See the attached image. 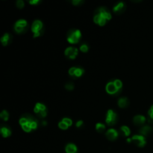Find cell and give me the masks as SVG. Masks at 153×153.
<instances>
[{
  "label": "cell",
  "instance_id": "obj_19",
  "mask_svg": "<svg viewBox=\"0 0 153 153\" xmlns=\"http://www.w3.org/2000/svg\"><path fill=\"white\" fill-rule=\"evenodd\" d=\"M0 131H1V134H2V136L4 137H9V136H10V134H11V131H10V129L6 126H1Z\"/></svg>",
  "mask_w": 153,
  "mask_h": 153
},
{
  "label": "cell",
  "instance_id": "obj_33",
  "mask_svg": "<svg viewBox=\"0 0 153 153\" xmlns=\"http://www.w3.org/2000/svg\"><path fill=\"white\" fill-rule=\"evenodd\" d=\"M40 2V0H31L29 1V3L31 4H37Z\"/></svg>",
  "mask_w": 153,
  "mask_h": 153
},
{
  "label": "cell",
  "instance_id": "obj_26",
  "mask_svg": "<svg viewBox=\"0 0 153 153\" xmlns=\"http://www.w3.org/2000/svg\"><path fill=\"white\" fill-rule=\"evenodd\" d=\"M58 127H59L60 128H61V129H67V128H68V125H67V124H66L64 122H63L62 120L61 121V122L59 123H58Z\"/></svg>",
  "mask_w": 153,
  "mask_h": 153
},
{
  "label": "cell",
  "instance_id": "obj_35",
  "mask_svg": "<svg viewBox=\"0 0 153 153\" xmlns=\"http://www.w3.org/2000/svg\"><path fill=\"white\" fill-rule=\"evenodd\" d=\"M127 142H128V143H129V142H131V138L127 139Z\"/></svg>",
  "mask_w": 153,
  "mask_h": 153
},
{
  "label": "cell",
  "instance_id": "obj_20",
  "mask_svg": "<svg viewBox=\"0 0 153 153\" xmlns=\"http://www.w3.org/2000/svg\"><path fill=\"white\" fill-rule=\"evenodd\" d=\"M120 131L122 132V134H123L126 137H128V136L130 135L131 134V130L126 126H123L120 127Z\"/></svg>",
  "mask_w": 153,
  "mask_h": 153
},
{
  "label": "cell",
  "instance_id": "obj_22",
  "mask_svg": "<svg viewBox=\"0 0 153 153\" xmlns=\"http://www.w3.org/2000/svg\"><path fill=\"white\" fill-rule=\"evenodd\" d=\"M84 73V70L81 67H76V71H75V74L73 77H80V76H82V74Z\"/></svg>",
  "mask_w": 153,
  "mask_h": 153
},
{
  "label": "cell",
  "instance_id": "obj_28",
  "mask_svg": "<svg viewBox=\"0 0 153 153\" xmlns=\"http://www.w3.org/2000/svg\"><path fill=\"white\" fill-rule=\"evenodd\" d=\"M16 5L18 8H22L25 6V3H24V1H22V0H17L16 1Z\"/></svg>",
  "mask_w": 153,
  "mask_h": 153
},
{
  "label": "cell",
  "instance_id": "obj_31",
  "mask_svg": "<svg viewBox=\"0 0 153 153\" xmlns=\"http://www.w3.org/2000/svg\"><path fill=\"white\" fill-rule=\"evenodd\" d=\"M83 2V0H73V1H72V3H73L74 5H79V4H82Z\"/></svg>",
  "mask_w": 153,
  "mask_h": 153
},
{
  "label": "cell",
  "instance_id": "obj_15",
  "mask_svg": "<svg viewBox=\"0 0 153 153\" xmlns=\"http://www.w3.org/2000/svg\"><path fill=\"white\" fill-rule=\"evenodd\" d=\"M12 37L10 34L8 33H5V34H3L2 37H1L0 40H1V43L3 46H7L9 43L11 42Z\"/></svg>",
  "mask_w": 153,
  "mask_h": 153
},
{
  "label": "cell",
  "instance_id": "obj_34",
  "mask_svg": "<svg viewBox=\"0 0 153 153\" xmlns=\"http://www.w3.org/2000/svg\"><path fill=\"white\" fill-rule=\"evenodd\" d=\"M83 121L82 120H79L77 123H76V127H78V128H79V127L82 126V125H83Z\"/></svg>",
  "mask_w": 153,
  "mask_h": 153
},
{
  "label": "cell",
  "instance_id": "obj_7",
  "mask_svg": "<svg viewBox=\"0 0 153 153\" xmlns=\"http://www.w3.org/2000/svg\"><path fill=\"white\" fill-rule=\"evenodd\" d=\"M131 142L134 143L136 146L139 147H143L146 145V140L145 139L144 136L143 135H134L131 137Z\"/></svg>",
  "mask_w": 153,
  "mask_h": 153
},
{
  "label": "cell",
  "instance_id": "obj_24",
  "mask_svg": "<svg viewBox=\"0 0 153 153\" xmlns=\"http://www.w3.org/2000/svg\"><path fill=\"white\" fill-rule=\"evenodd\" d=\"M114 84H115V85H116L117 88L120 91L121 88H122V87H123L122 82H121L120 79H115V80H114Z\"/></svg>",
  "mask_w": 153,
  "mask_h": 153
},
{
  "label": "cell",
  "instance_id": "obj_21",
  "mask_svg": "<svg viewBox=\"0 0 153 153\" xmlns=\"http://www.w3.org/2000/svg\"><path fill=\"white\" fill-rule=\"evenodd\" d=\"M0 117L4 121H7L9 118V114L6 110H3L0 114Z\"/></svg>",
  "mask_w": 153,
  "mask_h": 153
},
{
  "label": "cell",
  "instance_id": "obj_11",
  "mask_svg": "<svg viewBox=\"0 0 153 153\" xmlns=\"http://www.w3.org/2000/svg\"><path fill=\"white\" fill-rule=\"evenodd\" d=\"M119 133L114 128H110L106 131V136H107L108 139L110 140H114L117 138Z\"/></svg>",
  "mask_w": 153,
  "mask_h": 153
},
{
  "label": "cell",
  "instance_id": "obj_17",
  "mask_svg": "<svg viewBox=\"0 0 153 153\" xmlns=\"http://www.w3.org/2000/svg\"><path fill=\"white\" fill-rule=\"evenodd\" d=\"M152 131V128L149 126H144L141 127V128L140 129V133L141 134V135H148V134H150Z\"/></svg>",
  "mask_w": 153,
  "mask_h": 153
},
{
  "label": "cell",
  "instance_id": "obj_14",
  "mask_svg": "<svg viewBox=\"0 0 153 153\" xmlns=\"http://www.w3.org/2000/svg\"><path fill=\"white\" fill-rule=\"evenodd\" d=\"M125 9H126L125 3L123 2V1H120V2H118L117 4H115V5L114 6L113 10L116 13H120L123 12L124 10H125Z\"/></svg>",
  "mask_w": 153,
  "mask_h": 153
},
{
  "label": "cell",
  "instance_id": "obj_32",
  "mask_svg": "<svg viewBox=\"0 0 153 153\" xmlns=\"http://www.w3.org/2000/svg\"><path fill=\"white\" fill-rule=\"evenodd\" d=\"M76 69V67H71V68L69 70V74H70L71 76H74Z\"/></svg>",
  "mask_w": 153,
  "mask_h": 153
},
{
  "label": "cell",
  "instance_id": "obj_3",
  "mask_svg": "<svg viewBox=\"0 0 153 153\" xmlns=\"http://www.w3.org/2000/svg\"><path fill=\"white\" fill-rule=\"evenodd\" d=\"M28 28V22H27V21L24 19H19V20L16 21V23L14 24V26H13L15 31L19 33V34H21V33H23L25 32V31H26Z\"/></svg>",
  "mask_w": 153,
  "mask_h": 153
},
{
  "label": "cell",
  "instance_id": "obj_13",
  "mask_svg": "<svg viewBox=\"0 0 153 153\" xmlns=\"http://www.w3.org/2000/svg\"><path fill=\"white\" fill-rule=\"evenodd\" d=\"M146 117L143 115H136L133 118V123L137 126H140L144 124L146 122Z\"/></svg>",
  "mask_w": 153,
  "mask_h": 153
},
{
  "label": "cell",
  "instance_id": "obj_6",
  "mask_svg": "<svg viewBox=\"0 0 153 153\" xmlns=\"http://www.w3.org/2000/svg\"><path fill=\"white\" fill-rule=\"evenodd\" d=\"M117 121V114L113 110L109 109L106 114V123L109 126H113L116 123Z\"/></svg>",
  "mask_w": 153,
  "mask_h": 153
},
{
  "label": "cell",
  "instance_id": "obj_4",
  "mask_svg": "<svg viewBox=\"0 0 153 153\" xmlns=\"http://www.w3.org/2000/svg\"><path fill=\"white\" fill-rule=\"evenodd\" d=\"M43 29V22L39 19H36L31 25V30L34 33V37H37L41 35Z\"/></svg>",
  "mask_w": 153,
  "mask_h": 153
},
{
  "label": "cell",
  "instance_id": "obj_29",
  "mask_svg": "<svg viewBox=\"0 0 153 153\" xmlns=\"http://www.w3.org/2000/svg\"><path fill=\"white\" fill-rule=\"evenodd\" d=\"M89 49V47H88V45L86 43H83V44L81 45L80 46V50L83 52H87Z\"/></svg>",
  "mask_w": 153,
  "mask_h": 153
},
{
  "label": "cell",
  "instance_id": "obj_25",
  "mask_svg": "<svg viewBox=\"0 0 153 153\" xmlns=\"http://www.w3.org/2000/svg\"><path fill=\"white\" fill-rule=\"evenodd\" d=\"M148 114H149V122L152 123H153V105L151 106L150 109L149 110V111H148Z\"/></svg>",
  "mask_w": 153,
  "mask_h": 153
},
{
  "label": "cell",
  "instance_id": "obj_10",
  "mask_svg": "<svg viewBox=\"0 0 153 153\" xmlns=\"http://www.w3.org/2000/svg\"><path fill=\"white\" fill-rule=\"evenodd\" d=\"M105 90L106 91H107L108 94H111V95H113V94H117L120 92V90L117 88L114 81L113 82H108V83L106 85Z\"/></svg>",
  "mask_w": 153,
  "mask_h": 153
},
{
  "label": "cell",
  "instance_id": "obj_30",
  "mask_svg": "<svg viewBox=\"0 0 153 153\" xmlns=\"http://www.w3.org/2000/svg\"><path fill=\"white\" fill-rule=\"evenodd\" d=\"M65 88L68 91H73L74 89V85H73V83L69 82V83H67L65 85Z\"/></svg>",
  "mask_w": 153,
  "mask_h": 153
},
{
  "label": "cell",
  "instance_id": "obj_8",
  "mask_svg": "<svg viewBox=\"0 0 153 153\" xmlns=\"http://www.w3.org/2000/svg\"><path fill=\"white\" fill-rule=\"evenodd\" d=\"M78 53H79V51H78L77 48L72 47V46L67 47L64 52L66 56L70 59H75L78 55Z\"/></svg>",
  "mask_w": 153,
  "mask_h": 153
},
{
  "label": "cell",
  "instance_id": "obj_18",
  "mask_svg": "<svg viewBox=\"0 0 153 153\" xmlns=\"http://www.w3.org/2000/svg\"><path fill=\"white\" fill-rule=\"evenodd\" d=\"M129 104V101H128V98L126 97H121L118 100V105L120 108H126Z\"/></svg>",
  "mask_w": 153,
  "mask_h": 153
},
{
  "label": "cell",
  "instance_id": "obj_16",
  "mask_svg": "<svg viewBox=\"0 0 153 153\" xmlns=\"http://www.w3.org/2000/svg\"><path fill=\"white\" fill-rule=\"evenodd\" d=\"M65 151L67 153H77L78 148L74 143H68L66 146Z\"/></svg>",
  "mask_w": 153,
  "mask_h": 153
},
{
  "label": "cell",
  "instance_id": "obj_27",
  "mask_svg": "<svg viewBox=\"0 0 153 153\" xmlns=\"http://www.w3.org/2000/svg\"><path fill=\"white\" fill-rule=\"evenodd\" d=\"M62 121H63V122L65 123L66 124H67V125H68V126H69V127L73 125V121H72V120H71V119H70V118H68V117L63 118Z\"/></svg>",
  "mask_w": 153,
  "mask_h": 153
},
{
  "label": "cell",
  "instance_id": "obj_2",
  "mask_svg": "<svg viewBox=\"0 0 153 153\" xmlns=\"http://www.w3.org/2000/svg\"><path fill=\"white\" fill-rule=\"evenodd\" d=\"M82 37V32L79 29H71L68 31L67 36V40L69 43L75 44L79 42Z\"/></svg>",
  "mask_w": 153,
  "mask_h": 153
},
{
  "label": "cell",
  "instance_id": "obj_23",
  "mask_svg": "<svg viewBox=\"0 0 153 153\" xmlns=\"http://www.w3.org/2000/svg\"><path fill=\"white\" fill-rule=\"evenodd\" d=\"M96 129H97V131L99 132H102L103 131H105V126L103 123H98L96 125Z\"/></svg>",
  "mask_w": 153,
  "mask_h": 153
},
{
  "label": "cell",
  "instance_id": "obj_36",
  "mask_svg": "<svg viewBox=\"0 0 153 153\" xmlns=\"http://www.w3.org/2000/svg\"><path fill=\"white\" fill-rule=\"evenodd\" d=\"M43 125H44V126H46V122H45V121H43Z\"/></svg>",
  "mask_w": 153,
  "mask_h": 153
},
{
  "label": "cell",
  "instance_id": "obj_12",
  "mask_svg": "<svg viewBox=\"0 0 153 153\" xmlns=\"http://www.w3.org/2000/svg\"><path fill=\"white\" fill-rule=\"evenodd\" d=\"M97 10L98 12H100V13H102V14L105 16V18L107 20H110V19H111V12L109 11V10H108L106 7H99Z\"/></svg>",
  "mask_w": 153,
  "mask_h": 153
},
{
  "label": "cell",
  "instance_id": "obj_1",
  "mask_svg": "<svg viewBox=\"0 0 153 153\" xmlns=\"http://www.w3.org/2000/svg\"><path fill=\"white\" fill-rule=\"evenodd\" d=\"M19 123L24 131H26V132H30L32 130L36 129L38 126L37 121L32 117L28 114L22 116L19 119Z\"/></svg>",
  "mask_w": 153,
  "mask_h": 153
},
{
  "label": "cell",
  "instance_id": "obj_9",
  "mask_svg": "<svg viewBox=\"0 0 153 153\" xmlns=\"http://www.w3.org/2000/svg\"><path fill=\"white\" fill-rule=\"evenodd\" d=\"M94 21L95 23L98 24V25H104L108 20L105 18V16H103L102 13H100V12L96 10L95 14H94Z\"/></svg>",
  "mask_w": 153,
  "mask_h": 153
},
{
  "label": "cell",
  "instance_id": "obj_5",
  "mask_svg": "<svg viewBox=\"0 0 153 153\" xmlns=\"http://www.w3.org/2000/svg\"><path fill=\"white\" fill-rule=\"evenodd\" d=\"M34 113L37 114V116L40 118H43L47 115V108L46 105L40 102H37L34 108Z\"/></svg>",
  "mask_w": 153,
  "mask_h": 153
}]
</instances>
